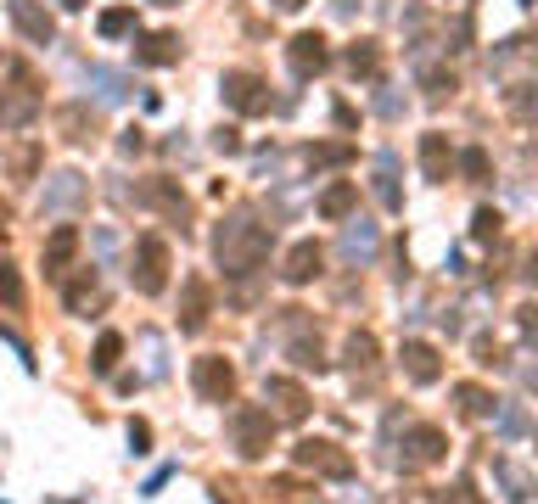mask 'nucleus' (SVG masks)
<instances>
[{"label": "nucleus", "instance_id": "30", "mask_svg": "<svg viewBox=\"0 0 538 504\" xmlns=\"http://www.w3.org/2000/svg\"><path fill=\"white\" fill-rule=\"evenodd\" d=\"M292 359H298L303 364V370H314V376H320V370H326V348H320V331H314V336H298V342H292Z\"/></svg>", "mask_w": 538, "mask_h": 504}, {"label": "nucleus", "instance_id": "28", "mask_svg": "<svg viewBox=\"0 0 538 504\" xmlns=\"http://www.w3.org/2000/svg\"><path fill=\"white\" fill-rule=\"evenodd\" d=\"M354 163V146L348 140H320V146H309V168H342Z\"/></svg>", "mask_w": 538, "mask_h": 504}, {"label": "nucleus", "instance_id": "6", "mask_svg": "<svg viewBox=\"0 0 538 504\" xmlns=\"http://www.w3.org/2000/svg\"><path fill=\"white\" fill-rule=\"evenodd\" d=\"M219 96H225V107L236 112V118H258V112H269V84L258 79V73H247V68H230L225 79H219Z\"/></svg>", "mask_w": 538, "mask_h": 504}, {"label": "nucleus", "instance_id": "41", "mask_svg": "<svg viewBox=\"0 0 538 504\" xmlns=\"http://www.w3.org/2000/svg\"><path fill=\"white\" fill-rule=\"evenodd\" d=\"M57 6H68V12H79V6H85V0H57Z\"/></svg>", "mask_w": 538, "mask_h": 504}, {"label": "nucleus", "instance_id": "12", "mask_svg": "<svg viewBox=\"0 0 538 504\" xmlns=\"http://www.w3.org/2000/svg\"><path fill=\"white\" fill-rule=\"evenodd\" d=\"M6 12H12L17 34L34 45H51L57 40V23H51V12H45V0H6Z\"/></svg>", "mask_w": 538, "mask_h": 504}, {"label": "nucleus", "instance_id": "4", "mask_svg": "<svg viewBox=\"0 0 538 504\" xmlns=\"http://www.w3.org/2000/svg\"><path fill=\"white\" fill-rule=\"evenodd\" d=\"M292 460H298V471H314V476H326V482H354V454L337 448L331 437H303L292 448Z\"/></svg>", "mask_w": 538, "mask_h": 504}, {"label": "nucleus", "instance_id": "42", "mask_svg": "<svg viewBox=\"0 0 538 504\" xmlns=\"http://www.w3.org/2000/svg\"><path fill=\"white\" fill-rule=\"evenodd\" d=\"M169 6H174V0H169Z\"/></svg>", "mask_w": 538, "mask_h": 504}, {"label": "nucleus", "instance_id": "32", "mask_svg": "<svg viewBox=\"0 0 538 504\" xmlns=\"http://www.w3.org/2000/svg\"><path fill=\"white\" fill-rule=\"evenodd\" d=\"M499 224H505V219H499L494 208H477V219H471V241H494Z\"/></svg>", "mask_w": 538, "mask_h": 504}, {"label": "nucleus", "instance_id": "5", "mask_svg": "<svg viewBox=\"0 0 538 504\" xmlns=\"http://www.w3.org/2000/svg\"><path fill=\"white\" fill-rule=\"evenodd\" d=\"M191 387H197L202 404H230L236 398V364L225 353H202V359H191Z\"/></svg>", "mask_w": 538, "mask_h": 504}, {"label": "nucleus", "instance_id": "2", "mask_svg": "<svg viewBox=\"0 0 538 504\" xmlns=\"http://www.w3.org/2000/svg\"><path fill=\"white\" fill-rule=\"evenodd\" d=\"M230 443H236L241 460H264L269 443H275V415L264 404H236L230 409Z\"/></svg>", "mask_w": 538, "mask_h": 504}, {"label": "nucleus", "instance_id": "8", "mask_svg": "<svg viewBox=\"0 0 538 504\" xmlns=\"http://www.w3.org/2000/svg\"><path fill=\"white\" fill-rule=\"evenodd\" d=\"M443 454H449V437H443V426H426V420H415L410 432H404V471L438 465Z\"/></svg>", "mask_w": 538, "mask_h": 504}, {"label": "nucleus", "instance_id": "26", "mask_svg": "<svg viewBox=\"0 0 538 504\" xmlns=\"http://www.w3.org/2000/svg\"><path fill=\"white\" fill-rule=\"evenodd\" d=\"M393 152H382V157H376V202H382V208L387 213H398V208H404V196H398V185H393Z\"/></svg>", "mask_w": 538, "mask_h": 504}, {"label": "nucleus", "instance_id": "25", "mask_svg": "<svg viewBox=\"0 0 538 504\" xmlns=\"http://www.w3.org/2000/svg\"><path fill=\"white\" fill-rule=\"evenodd\" d=\"M62 129H68V140H96L101 118L85 107V101H73V107H62Z\"/></svg>", "mask_w": 538, "mask_h": 504}, {"label": "nucleus", "instance_id": "17", "mask_svg": "<svg viewBox=\"0 0 538 504\" xmlns=\"http://www.w3.org/2000/svg\"><path fill=\"white\" fill-rule=\"evenodd\" d=\"M449 168H454L449 135H443V129H426V135H421V174L432 185H443V180H449Z\"/></svg>", "mask_w": 538, "mask_h": 504}, {"label": "nucleus", "instance_id": "36", "mask_svg": "<svg viewBox=\"0 0 538 504\" xmlns=\"http://www.w3.org/2000/svg\"><path fill=\"white\" fill-rule=\"evenodd\" d=\"M449 90H454V73H443V68L426 73V96H449Z\"/></svg>", "mask_w": 538, "mask_h": 504}, {"label": "nucleus", "instance_id": "31", "mask_svg": "<svg viewBox=\"0 0 538 504\" xmlns=\"http://www.w3.org/2000/svg\"><path fill=\"white\" fill-rule=\"evenodd\" d=\"M376 68H382V56H376V40H354V45H348V73H365V79H370Z\"/></svg>", "mask_w": 538, "mask_h": 504}, {"label": "nucleus", "instance_id": "15", "mask_svg": "<svg viewBox=\"0 0 538 504\" xmlns=\"http://www.w3.org/2000/svg\"><path fill=\"white\" fill-rule=\"evenodd\" d=\"M398 364H404V376H410L415 387H432V381L443 376V353L432 348V342H404Z\"/></svg>", "mask_w": 538, "mask_h": 504}, {"label": "nucleus", "instance_id": "21", "mask_svg": "<svg viewBox=\"0 0 538 504\" xmlns=\"http://www.w3.org/2000/svg\"><path fill=\"white\" fill-rule=\"evenodd\" d=\"M494 476L505 482V499H510V504H527V499H533V476H527L516 460H505V454H494Z\"/></svg>", "mask_w": 538, "mask_h": 504}, {"label": "nucleus", "instance_id": "14", "mask_svg": "<svg viewBox=\"0 0 538 504\" xmlns=\"http://www.w3.org/2000/svg\"><path fill=\"white\" fill-rule=\"evenodd\" d=\"M208 314H213V286H208V275H191L180 292V331H202Z\"/></svg>", "mask_w": 538, "mask_h": 504}, {"label": "nucleus", "instance_id": "18", "mask_svg": "<svg viewBox=\"0 0 538 504\" xmlns=\"http://www.w3.org/2000/svg\"><path fill=\"white\" fill-rule=\"evenodd\" d=\"M320 264H326V252H320V241H298V247L286 252L281 275H286V286H309V280L320 275Z\"/></svg>", "mask_w": 538, "mask_h": 504}, {"label": "nucleus", "instance_id": "40", "mask_svg": "<svg viewBox=\"0 0 538 504\" xmlns=\"http://www.w3.org/2000/svg\"><path fill=\"white\" fill-rule=\"evenodd\" d=\"M269 6H275V12H298L303 0H269Z\"/></svg>", "mask_w": 538, "mask_h": 504}, {"label": "nucleus", "instance_id": "20", "mask_svg": "<svg viewBox=\"0 0 538 504\" xmlns=\"http://www.w3.org/2000/svg\"><path fill=\"white\" fill-rule=\"evenodd\" d=\"M135 62H141V68H169V62H180V34H146V40L135 45Z\"/></svg>", "mask_w": 538, "mask_h": 504}, {"label": "nucleus", "instance_id": "3", "mask_svg": "<svg viewBox=\"0 0 538 504\" xmlns=\"http://www.w3.org/2000/svg\"><path fill=\"white\" fill-rule=\"evenodd\" d=\"M169 241L163 236H141L135 241V258H129V280H135V292L141 297H163L169 292Z\"/></svg>", "mask_w": 538, "mask_h": 504}, {"label": "nucleus", "instance_id": "29", "mask_svg": "<svg viewBox=\"0 0 538 504\" xmlns=\"http://www.w3.org/2000/svg\"><path fill=\"white\" fill-rule=\"evenodd\" d=\"M454 398H460V415H471V420H482V415H494V398H488V392L482 387H471V381H460V387H454Z\"/></svg>", "mask_w": 538, "mask_h": 504}, {"label": "nucleus", "instance_id": "7", "mask_svg": "<svg viewBox=\"0 0 538 504\" xmlns=\"http://www.w3.org/2000/svg\"><path fill=\"white\" fill-rule=\"evenodd\" d=\"M34 118H40V84H34V73L17 68L12 90H0V129H29Z\"/></svg>", "mask_w": 538, "mask_h": 504}, {"label": "nucleus", "instance_id": "35", "mask_svg": "<svg viewBox=\"0 0 538 504\" xmlns=\"http://www.w3.org/2000/svg\"><path fill=\"white\" fill-rule=\"evenodd\" d=\"M129 448H135V454H152V426H146V420H129Z\"/></svg>", "mask_w": 538, "mask_h": 504}, {"label": "nucleus", "instance_id": "1", "mask_svg": "<svg viewBox=\"0 0 538 504\" xmlns=\"http://www.w3.org/2000/svg\"><path fill=\"white\" fill-rule=\"evenodd\" d=\"M269 247H275V230L258 224L253 213H230V219L219 224V236H213V258H219V269H225L230 280L253 275V269L269 258Z\"/></svg>", "mask_w": 538, "mask_h": 504}, {"label": "nucleus", "instance_id": "10", "mask_svg": "<svg viewBox=\"0 0 538 504\" xmlns=\"http://www.w3.org/2000/svg\"><path fill=\"white\" fill-rule=\"evenodd\" d=\"M264 404H275V409H269L275 420H292V426L309 420V392H303L292 376H269L264 381Z\"/></svg>", "mask_w": 538, "mask_h": 504}, {"label": "nucleus", "instance_id": "11", "mask_svg": "<svg viewBox=\"0 0 538 504\" xmlns=\"http://www.w3.org/2000/svg\"><path fill=\"white\" fill-rule=\"evenodd\" d=\"M62 303H68V314H79V320L101 314V308H107V292H101V275H96V269H79V275L62 286Z\"/></svg>", "mask_w": 538, "mask_h": 504}, {"label": "nucleus", "instance_id": "19", "mask_svg": "<svg viewBox=\"0 0 538 504\" xmlns=\"http://www.w3.org/2000/svg\"><path fill=\"white\" fill-rule=\"evenodd\" d=\"M314 208H320V219H326V224L348 219V213L359 208V185H354V180H337V185H326V191H320V202H314Z\"/></svg>", "mask_w": 538, "mask_h": 504}, {"label": "nucleus", "instance_id": "37", "mask_svg": "<svg viewBox=\"0 0 538 504\" xmlns=\"http://www.w3.org/2000/svg\"><path fill=\"white\" fill-rule=\"evenodd\" d=\"M499 426H505L510 437H522L527 432V409H505V420H499Z\"/></svg>", "mask_w": 538, "mask_h": 504}, {"label": "nucleus", "instance_id": "38", "mask_svg": "<svg viewBox=\"0 0 538 504\" xmlns=\"http://www.w3.org/2000/svg\"><path fill=\"white\" fill-rule=\"evenodd\" d=\"M477 364H505V359L494 353V336H477Z\"/></svg>", "mask_w": 538, "mask_h": 504}, {"label": "nucleus", "instance_id": "16", "mask_svg": "<svg viewBox=\"0 0 538 504\" xmlns=\"http://www.w3.org/2000/svg\"><path fill=\"white\" fill-rule=\"evenodd\" d=\"M141 202H146V208H157V213H169L174 224L191 219V202H185V191L174 180H146L141 185Z\"/></svg>", "mask_w": 538, "mask_h": 504}, {"label": "nucleus", "instance_id": "34", "mask_svg": "<svg viewBox=\"0 0 538 504\" xmlns=\"http://www.w3.org/2000/svg\"><path fill=\"white\" fill-rule=\"evenodd\" d=\"M460 174H466V180H482V174H488V152H482V146H466V152H460Z\"/></svg>", "mask_w": 538, "mask_h": 504}, {"label": "nucleus", "instance_id": "27", "mask_svg": "<svg viewBox=\"0 0 538 504\" xmlns=\"http://www.w3.org/2000/svg\"><path fill=\"white\" fill-rule=\"evenodd\" d=\"M96 34L101 40H124V34H135V6H107V12L96 17Z\"/></svg>", "mask_w": 538, "mask_h": 504}, {"label": "nucleus", "instance_id": "9", "mask_svg": "<svg viewBox=\"0 0 538 504\" xmlns=\"http://www.w3.org/2000/svg\"><path fill=\"white\" fill-rule=\"evenodd\" d=\"M286 62H292V73H298V79H314V73H326V68H331L326 34H314V28L292 34V45H286Z\"/></svg>", "mask_w": 538, "mask_h": 504}, {"label": "nucleus", "instance_id": "24", "mask_svg": "<svg viewBox=\"0 0 538 504\" xmlns=\"http://www.w3.org/2000/svg\"><path fill=\"white\" fill-rule=\"evenodd\" d=\"M79 196H85V180H79V174H57V185L45 191L40 208H45V213H62V208H73Z\"/></svg>", "mask_w": 538, "mask_h": 504}, {"label": "nucleus", "instance_id": "22", "mask_svg": "<svg viewBox=\"0 0 538 504\" xmlns=\"http://www.w3.org/2000/svg\"><path fill=\"white\" fill-rule=\"evenodd\" d=\"M376 364H382V359H376V336H370V331H354V336H348V370H354V376H376Z\"/></svg>", "mask_w": 538, "mask_h": 504}, {"label": "nucleus", "instance_id": "39", "mask_svg": "<svg viewBox=\"0 0 538 504\" xmlns=\"http://www.w3.org/2000/svg\"><path fill=\"white\" fill-rule=\"evenodd\" d=\"M213 146H219V152H241V135H236V129H219V135H213Z\"/></svg>", "mask_w": 538, "mask_h": 504}, {"label": "nucleus", "instance_id": "13", "mask_svg": "<svg viewBox=\"0 0 538 504\" xmlns=\"http://www.w3.org/2000/svg\"><path fill=\"white\" fill-rule=\"evenodd\" d=\"M79 258V224H57L51 236H45V252H40V264L51 280H68V264Z\"/></svg>", "mask_w": 538, "mask_h": 504}, {"label": "nucleus", "instance_id": "33", "mask_svg": "<svg viewBox=\"0 0 538 504\" xmlns=\"http://www.w3.org/2000/svg\"><path fill=\"white\" fill-rule=\"evenodd\" d=\"M0 297H6V308H23V280L12 264H0Z\"/></svg>", "mask_w": 538, "mask_h": 504}, {"label": "nucleus", "instance_id": "23", "mask_svg": "<svg viewBox=\"0 0 538 504\" xmlns=\"http://www.w3.org/2000/svg\"><path fill=\"white\" fill-rule=\"evenodd\" d=\"M118 359H124V336H118V331H101L96 336V353H90V370H96V376H113Z\"/></svg>", "mask_w": 538, "mask_h": 504}]
</instances>
